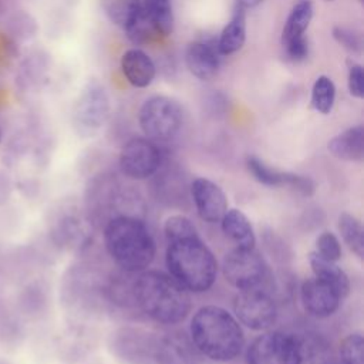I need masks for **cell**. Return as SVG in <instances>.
Segmentation results:
<instances>
[{
	"label": "cell",
	"mask_w": 364,
	"mask_h": 364,
	"mask_svg": "<svg viewBox=\"0 0 364 364\" xmlns=\"http://www.w3.org/2000/svg\"><path fill=\"white\" fill-rule=\"evenodd\" d=\"M336 100V87L331 78L320 75L316 78L311 88V107L320 114H328L333 109Z\"/></svg>",
	"instance_id": "obj_24"
},
{
	"label": "cell",
	"mask_w": 364,
	"mask_h": 364,
	"mask_svg": "<svg viewBox=\"0 0 364 364\" xmlns=\"http://www.w3.org/2000/svg\"><path fill=\"white\" fill-rule=\"evenodd\" d=\"M185 64L192 75L208 81L218 73L219 53L216 47L205 41H192L185 51Z\"/></svg>",
	"instance_id": "obj_15"
},
{
	"label": "cell",
	"mask_w": 364,
	"mask_h": 364,
	"mask_svg": "<svg viewBox=\"0 0 364 364\" xmlns=\"http://www.w3.org/2000/svg\"><path fill=\"white\" fill-rule=\"evenodd\" d=\"M104 245L115 264L128 273L146 270L156 253L154 236L146 225L128 215L115 216L107 223Z\"/></svg>",
	"instance_id": "obj_3"
},
{
	"label": "cell",
	"mask_w": 364,
	"mask_h": 364,
	"mask_svg": "<svg viewBox=\"0 0 364 364\" xmlns=\"http://www.w3.org/2000/svg\"><path fill=\"white\" fill-rule=\"evenodd\" d=\"M222 273L226 282L240 291L259 287L267 274V266L255 247H235L225 255Z\"/></svg>",
	"instance_id": "obj_7"
},
{
	"label": "cell",
	"mask_w": 364,
	"mask_h": 364,
	"mask_svg": "<svg viewBox=\"0 0 364 364\" xmlns=\"http://www.w3.org/2000/svg\"><path fill=\"white\" fill-rule=\"evenodd\" d=\"M283 47L286 50L287 58L291 60V61H301L309 54V44H307L304 37L291 40V41L283 44Z\"/></svg>",
	"instance_id": "obj_31"
},
{
	"label": "cell",
	"mask_w": 364,
	"mask_h": 364,
	"mask_svg": "<svg viewBox=\"0 0 364 364\" xmlns=\"http://www.w3.org/2000/svg\"><path fill=\"white\" fill-rule=\"evenodd\" d=\"M134 301L161 324L181 323L191 311L189 291L158 270H144L134 279Z\"/></svg>",
	"instance_id": "obj_2"
},
{
	"label": "cell",
	"mask_w": 364,
	"mask_h": 364,
	"mask_svg": "<svg viewBox=\"0 0 364 364\" xmlns=\"http://www.w3.org/2000/svg\"><path fill=\"white\" fill-rule=\"evenodd\" d=\"M124 31L134 44H144L154 40L155 37H159L154 23L144 10L142 3L134 13V16L129 18V21L125 24Z\"/></svg>",
	"instance_id": "obj_22"
},
{
	"label": "cell",
	"mask_w": 364,
	"mask_h": 364,
	"mask_svg": "<svg viewBox=\"0 0 364 364\" xmlns=\"http://www.w3.org/2000/svg\"><path fill=\"white\" fill-rule=\"evenodd\" d=\"M121 68L128 80L136 88L148 87L155 78V64L142 50H127L121 57Z\"/></svg>",
	"instance_id": "obj_16"
},
{
	"label": "cell",
	"mask_w": 364,
	"mask_h": 364,
	"mask_svg": "<svg viewBox=\"0 0 364 364\" xmlns=\"http://www.w3.org/2000/svg\"><path fill=\"white\" fill-rule=\"evenodd\" d=\"M338 230L346 245L360 259L364 257V229L361 222L351 213L343 212L338 216Z\"/></svg>",
	"instance_id": "obj_23"
},
{
	"label": "cell",
	"mask_w": 364,
	"mask_h": 364,
	"mask_svg": "<svg viewBox=\"0 0 364 364\" xmlns=\"http://www.w3.org/2000/svg\"><path fill=\"white\" fill-rule=\"evenodd\" d=\"M328 152L347 162H360L364 159V127L355 125L347 128L338 135L333 136L327 145Z\"/></svg>",
	"instance_id": "obj_17"
},
{
	"label": "cell",
	"mask_w": 364,
	"mask_h": 364,
	"mask_svg": "<svg viewBox=\"0 0 364 364\" xmlns=\"http://www.w3.org/2000/svg\"><path fill=\"white\" fill-rule=\"evenodd\" d=\"M165 263L169 276L191 293L209 290L218 276V262L200 236L168 242Z\"/></svg>",
	"instance_id": "obj_4"
},
{
	"label": "cell",
	"mask_w": 364,
	"mask_h": 364,
	"mask_svg": "<svg viewBox=\"0 0 364 364\" xmlns=\"http://www.w3.org/2000/svg\"><path fill=\"white\" fill-rule=\"evenodd\" d=\"M107 16L122 28L141 6L139 0H101Z\"/></svg>",
	"instance_id": "obj_26"
},
{
	"label": "cell",
	"mask_w": 364,
	"mask_h": 364,
	"mask_svg": "<svg viewBox=\"0 0 364 364\" xmlns=\"http://www.w3.org/2000/svg\"><path fill=\"white\" fill-rule=\"evenodd\" d=\"M246 364H301L300 340L282 331L264 333L247 347Z\"/></svg>",
	"instance_id": "obj_6"
},
{
	"label": "cell",
	"mask_w": 364,
	"mask_h": 364,
	"mask_svg": "<svg viewBox=\"0 0 364 364\" xmlns=\"http://www.w3.org/2000/svg\"><path fill=\"white\" fill-rule=\"evenodd\" d=\"M138 121L148 139L165 142L179 132L182 125V108L169 97L155 95L142 104Z\"/></svg>",
	"instance_id": "obj_5"
},
{
	"label": "cell",
	"mask_w": 364,
	"mask_h": 364,
	"mask_svg": "<svg viewBox=\"0 0 364 364\" xmlns=\"http://www.w3.org/2000/svg\"><path fill=\"white\" fill-rule=\"evenodd\" d=\"M333 37L346 50H348L351 53H360L361 51V46H363L361 37L355 31H353L351 28L343 27V26H336L333 28Z\"/></svg>",
	"instance_id": "obj_29"
},
{
	"label": "cell",
	"mask_w": 364,
	"mask_h": 364,
	"mask_svg": "<svg viewBox=\"0 0 364 364\" xmlns=\"http://www.w3.org/2000/svg\"><path fill=\"white\" fill-rule=\"evenodd\" d=\"M340 364H364V337L351 333L343 338L338 348Z\"/></svg>",
	"instance_id": "obj_25"
},
{
	"label": "cell",
	"mask_w": 364,
	"mask_h": 364,
	"mask_svg": "<svg viewBox=\"0 0 364 364\" xmlns=\"http://www.w3.org/2000/svg\"><path fill=\"white\" fill-rule=\"evenodd\" d=\"M219 223L222 225L225 236L229 237L236 247H255L256 236L253 226L240 209H228Z\"/></svg>",
	"instance_id": "obj_18"
},
{
	"label": "cell",
	"mask_w": 364,
	"mask_h": 364,
	"mask_svg": "<svg viewBox=\"0 0 364 364\" xmlns=\"http://www.w3.org/2000/svg\"><path fill=\"white\" fill-rule=\"evenodd\" d=\"M348 91L355 98L364 97V71L360 64H350L348 67Z\"/></svg>",
	"instance_id": "obj_30"
},
{
	"label": "cell",
	"mask_w": 364,
	"mask_h": 364,
	"mask_svg": "<svg viewBox=\"0 0 364 364\" xmlns=\"http://www.w3.org/2000/svg\"><path fill=\"white\" fill-rule=\"evenodd\" d=\"M164 233L168 242L199 236L195 225L183 215H172L164 223Z\"/></svg>",
	"instance_id": "obj_27"
},
{
	"label": "cell",
	"mask_w": 364,
	"mask_h": 364,
	"mask_svg": "<svg viewBox=\"0 0 364 364\" xmlns=\"http://www.w3.org/2000/svg\"><path fill=\"white\" fill-rule=\"evenodd\" d=\"M246 166L253 179L266 186H290L303 196H310L314 192V182L304 175L280 171L255 155H249L246 159Z\"/></svg>",
	"instance_id": "obj_12"
},
{
	"label": "cell",
	"mask_w": 364,
	"mask_h": 364,
	"mask_svg": "<svg viewBox=\"0 0 364 364\" xmlns=\"http://www.w3.org/2000/svg\"><path fill=\"white\" fill-rule=\"evenodd\" d=\"M300 300L309 316L326 318L338 310L343 299L333 286L313 276L301 283Z\"/></svg>",
	"instance_id": "obj_11"
},
{
	"label": "cell",
	"mask_w": 364,
	"mask_h": 364,
	"mask_svg": "<svg viewBox=\"0 0 364 364\" xmlns=\"http://www.w3.org/2000/svg\"><path fill=\"white\" fill-rule=\"evenodd\" d=\"M199 355L192 340L182 333H168L154 338L155 364H199Z\"/></svg>",
	"instance_id": "obj_14"
},
{
	"label": "cell",
	"mask_w": 364,
	"mask_h": 364,
	"mask_svg": "<svg viewBox=\"0 0 364 364\" xmlns=\"http://www.w3.org/2000/svg\"><path fill=\"white\" fill-rule=\"evenodd\" d=\"M313 18L311 0H299L290 10L282 31V44L304 37V33Z\"/></svg>",
	"instance_id": "obj_21"
},
{
	"label": "cell",
	"mask_w": 364,
	"mask_h": 364,
	"mask_svg": "<svg viewBox=\"0 0 364 364\" xmlns=\"http://www.w3.org/2000/svg\"><path fill=\"white\" fill-rule=\"evenodd\" d=\"M189 333L200 355L213 361H230L240 354L245 346V334L236 317L215 304L196 310Z\"/></svg>",
	"instance_id": "obj_1"
},
{
	"label": "cell",
	"mask_w": 364,
	"mask_h": 364,
	"mask_svg": "<svg viewBox=\"0 0 364 364\" xmlns=\"http://www.w3.org/2000/svg\"><path fill=\"white\" fill-rule=\"evenodd\" d=\"M309 263L314 277L333 286L337 290V293L341 296V299L347 297V294L350 293V279L347 273L336 262L327 260L320 255H317L316 252H310Z\"/></svg>",
	"instance_id": "obj_20"
},
{
	"label": "cell",
	"mask_w": 364,
	"mask_h": 364,
	"mask_svg": "<svg viewBox=\"0 0 364 364\" xmlns=\"http://www.w3.org/2000/svg\"><path fill=\"white\" fill-rule=\"evenodd\" d=\"M314 252L327 260L337 262L341 257V245L334 233L323 232L316 239V250Z\"/></svg>",
	"instance_id": "obj_28"
},
{
	"label": "cell",
	"mask_w": 364,
	"mask_h": 364,
	"mask_svg": "<svg viewBox=\"0 0 364 364\" xmlns=\"http://www.w3.org/2000/svg\"><path fill=\"white\" fill-rule=\"evenodd\" d=\"M191 193L202 220L212 225L222 220L228 210V198L218 183L206 178H196L191 185Z\"/></svg>",
	"instance_id": "obj_13"
},
{
	"label": "cell",
	"mask_w": 364,
	"mask_h": 364,
	"mask_svg": "<svg viewBox=\"0 0 364 364\" xmlns=\"http://www.w3.org/2000/svg\"><path fill=\"white\" fill-rule=\"evenodd\" d=\"M263 0H236V4L242 6L243 9H249V7H256L257 4H260Z\"/></svg>",
	"instance_id": "obj_32"
},
{
	"label": "cell",
	"mask_w": 364,
	"mask_h": 364,
	"mask_svg": "<svg viewBox=\"0 0 364 364\" xmlns=\"http://www.w3.org/2000/svg\"><path fill=\"white\" fill-rule=\"evenodd\" d=\"M161 165V152L154 141L148 138H131L119 152V168L131 179H146Z\"/></svg>",
	"instance_id": "obj_10"
},
{
	"label": "cell",
	"mask_w": 364,
	"mask_h": 364,
	"mask_svg": "<svg viewBox=\"0 0 364 364\" xmlns=\"http://www.w3.org/2000/svg\"><path fill=\"white\" fill-rule=\"evenodd\" d=\"M108 114L109 100L105 88L95 80L88 81L73 108L75 131L82 136L94 135L105 124Z\"/></svg>",
	"instance_id": "obj_8"
},
{
	"label": "cell",
	"mask_w": 364,
	"mask_h": 364,
	"mask_svg": "<svg viewBox=\"0 0 364 364\" xmlns=\"http://www.w3.org/2000/svg\"><path fill=\"white\" fill-rule=\"evenodd\" d=\"M233 311L239 323L256 331L272 327L277 318L276 303L259 287L240 290L235 297Z\"/></svg>",
	"instance_id": "obj_9"
},
{
	"label": "cell",
	"mask_w": 364,
	"mask_h": 364,
	"mask_svg": "<svg viewBox=\"0 0 364 364\" xmlns=\"http://www.w3.org/2000/svg\"><path fill=\"white\" fill-rule=\"evenodd\" d=\"M245 40H246V13L242 6L236 4L232 18L223 27L215 46L219 54L228 55L239 51L243 47Z\"/></svg>",
	"instance_id": "obj_19"
}]
</instances>
